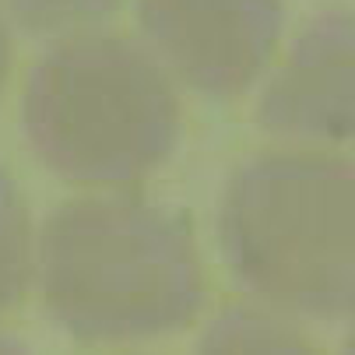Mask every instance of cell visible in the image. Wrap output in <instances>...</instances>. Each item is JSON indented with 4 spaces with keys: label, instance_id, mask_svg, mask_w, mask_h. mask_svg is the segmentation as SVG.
<instances>
[{
    "label": "cell",
    "instance_id": "6da1fadb",
    "mask_svg": "<svg viewBox=\"0 0 355 355\" xmlns=\"http://www.w3.org/2000/svg\"><path fill=\"white\" fill-rule=\"evenodd\" d=\"M46 313L88 345L173 334L205 306V264L190 222L141 193L60 205L32 261Z\"/></svg>",
    "mask_w": 355,
    "mask_h": 355
},
{
    "label": "cell",
    "instance_id": "7a4b0ae2",
    "mask_svg": "<svg viewBox=\"0 0 355 355\" xmlns=\"http://www.w3.org/2000/svg\"><path fill=\"white\" fill-rule=\"evenodd\" d=\"M352 162L331 151H264L222 197L218 239L232 278L261 302L310 320L352 310Z\"/></svg>",
    "mask_w": 355,
    "mask_h": 355
},
{
    "label": "cell",
    "instance_id": "3957f363",
    "mask_svg": "<svg viewBox=\"0 0 355 355\" xmlns=\"http://www.w3.org/2000/svg\"><path fill=\"white\" fill-rule=\"evenodd\" d=\"M21 123L35 159L71 183H134L180 137V98L151 53L123 35H71L25 81Z\"/></svg>",
    "mask_w": 355,
    "mask_h": 355
},
{
    "label": "cell",
    "instance_id": "277c9868",
    "mask_svg": "<svg viewBox=\"0 0 355 355\" xmlns=\"http://www.w3.org/2000/svg\"><path fill=\"white\" fill-rule=\"evenodd\" d=\"M144 42L187 88L232 98L246 92L282 39V0H137Z\"/></svg>",
    "mask_w": 355,
    "mask_h": 355
},
{
    "label": "cell",
    "instance_id": "5b68a950",
    "mask_svg": "<svg viewBox=\"0 0 355 355\" xmlns=\"http://www.w3.org/2000/svg\"><path fill=\"white\" fill-rule=\"evenodd\" d=\"M352 15L313 18L264 85L257 120L295 141L345 144L352 137Z\"/></svg>",
    "mask_w": 355,
    "mask_h": 355
},
{
    "label": "cell",
    "instance_id": "8992f818",
    "mask_svg": "<svg viewBox=\"0 0 355 355\" xmlns=\"http://www.w3.org/2000/svg\"><path fill=\"white\" fill-rule=\"evenodd\" d=\"M197 355H324L288 320L257 306H229L200 334Z\"/></svg>",
    "mask_w": 355,
    "mask_h": 355
},
{
    "label": "cell",
    "instance_id": "52a82bcc",
    "mask_svg": "<svg viewBox=\"0 0 355 355\" xmlns=\"http://www.w3.org/2000/svg\"><path fill=\"white\" fill-rule=\"evenodd\" d=\"M32 278V222L25 197L0 166V310L21 302Z\"/></svg>",
    "mask_w": 355,
    "mask_h": 355
},
{
    "label": "cell",
    "instance_id": "ba28073f",
    "mask_svg": "<svg viewBox=\"0 0 355 355\" xmlns=\"http://www.w3.org/2000/svg\"><path fill=\"white\" fill-rule=\"evenodd\" d=\"M0 4L32 35H64L106 21L123 0H0Z\"/></svg>",
    "mask_w": 355,
    "mask_h": 355
},
{
    "label": "cell",
    "instance_id": "9c48e42d",
    "mask_svg": "<svg viewBox=\"0 0 355 355\" xmlns=\"http://www.w3.org/2000/svg\"><path fill=\"white\" fill-rule=\"evenodd\" d=\"M8 74H11V35H8L4 15H0V95H4Z\"/></svg>",
    "mask_w": 355,
    "mask_h": 355
},
{
    "label": "cell",
    "instance_id": "30bf717a",
    "mask_svg": "<svg viewBox=\"0 0 355 355\" xmlns=\"http://www.w3.org/2000/svg\"><path fill=\"white\" fill-rule=\"evenodd\" d=\"M0 355H28V348L11 334V331H4L0 327Z\"/></svg>",
    "mask_w": 355,
    "mask_h": 355
}]
</instances>
